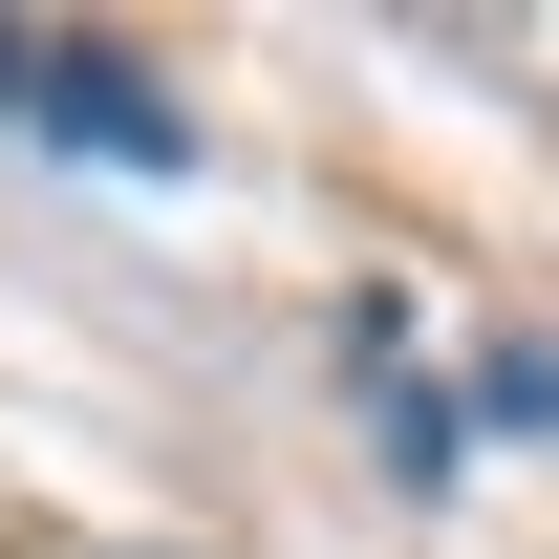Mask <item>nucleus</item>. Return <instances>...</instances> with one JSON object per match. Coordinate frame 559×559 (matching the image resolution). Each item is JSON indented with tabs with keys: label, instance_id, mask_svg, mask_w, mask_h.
I'll use <instances>...</instances> for the list:
<instances>
[{
	"label": "nucleus",
	"instance_id": "2",
	"mask_svg": "<svg viewBox=\"0 0 559 559\" xmlns=\"http://www.w3.org/2000/svg\"><path fill=\"white\" fill-rule=\"evenodd\" d=\"M0 108H22V44H0Z\"/></svg>",
	"mask_w": 559,
	"mask_h": 559
},
{
	"label": "nucleus",
	"instance_id": "1",
	"mask_svg": "<svg viewBox=\"0 0 559 559\" xmlns=\"http://www.w3.org/2000/svg\"><path fill=\"white\" fill-rule=\"evenodd\" d=\"M22 130H66V151H108V173H173V108H151L130 66H108V44H22Z\"/></svg>",
	"mask_w": 559,
	"mask_h": 559
}]
</instances>
